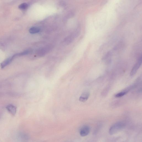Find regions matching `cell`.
I'll use <instances>...</instances> for the list:
<instances>
[{
  "instance_id": "cell-1",
  "label": "cell",
  "mask_w": 142,
  "mask_h": 142,
  "mask_svg": "<svg viewBox=\"0 0 142 142\" xmlns=\"http://www.w3.org/2000/svg\"><path fill=\"white\" fill-rule=\"evenodd\" d=\"M125 126V124L123 122H119L116 123L110 128L109 133L111 135L116 133L123 129Z\"/></svg>"
},
{
  "instance_id": "cell-2",
  "label": "cell",
  "mask_w": 142,
  "mask_h": 142,
  "mask_svg": "<svg viewBox=\"0 0 142 142\" xmlns=\"http://www.w3.org/2000/svg\"><path fill=\"white\" fill-rule=\"evenodd\" d=\"M142 64V56L139 58L138 61L135 65L133 68H132L131 73L130 75L132 76L134 75L138 71L140 67Z\"/></svg>"
},
{
  "instance_id": "cell-3",
  "label": "cell",
  "mask_w": 142,
  "mask_h": 142,
  "mask_svg": "<svg viewBox=\"0 0 142 142\" xmlns=\"http://www.w3.org/2000/svg\"><path fill=\"white\" fill-rule=\"evenodd\" d=\"M17 56V54H16L6 59V60L4 61L1 64V68H3L6 67V66L8 65L9 64H10L14 58Z\"/></svg>"
},
{
  "instance_id": "cell-4",
  "label": "cell",
  "mask_w": 142,
  "mask_h": 142,
  "mask_svg": "<svg viewBox=\"0 0 142 142\" xmlns=\"http://www.w3.org/2000/svg\"><path fill=\"white\" fill-rule=\"evenodd\" d=\"M90 131L89 127L87 126H85L82 128L80 131V135L82 137L86 136Z\"/></svg>"
},
{
  "instance_id": "cell-5",
  "label": "cell",
  "mask_w": 142,
  "mask_h": 142,
  "mask_svg": "<svg viewBox=\"0 0 142 142\" xmlns=\"http://www.w3.org/2000/svg\"><path fill=\"white\" fill-rule=\"evenodd\" d=\"M90 93L89 92H85L80 97L79 100L81 102H85L88 99Z\"/></svg>"
},
{
  "instance_id": "cell-6",
  "label": "cell",
  "mask_w": 142,
  "mask_h": 142,
  "mask_svg": "<svg viewBox=\"0 0 142 142\" xmlns=\"http://www.w3.org/2000/svg\"><path fill=\"white\" fill-rule=\"evenodd\" d=\"M7 109L11 114L15 115L16 112V106L13 105H9L6 106Z\"/></svg>"
},
{
  "instance_id": "cell-7",
  "label": "cell",
  "mask_w": 142,
  "mask_h": 142,
  "mask_svg": "<svg viewBox=\"0 0 142 142\" xmlns=\"http://www.w3.org/2000/svg\"><path fill=\"white\" fill-rule=\"evenodd\" d=\"M129 91L127 88L125 89L124 90L122 91L120 93L116 94L115 97L116 98H120L126 94Z\"/></svg>"
},
{
  "instance_id": "cell-8",
  "label": "cell",
  "mask_w": 142,
  "mask_h": 142,
  "mask_svg": "<svg viewBox=\"0 0 142 142\" xmlns=\"http://www.w3.org/2000/svg\"><path fill=\"white\" fill-rule=\"evenodd\" d=\"M40 31L39 28L36 27L31 28L29 30V32L31 34H35L39 32Z\"/></svg>"
},
{
  "instance_id": "cell-9",
  "label": "cell",
  "mask_w": 142,
  "mask_h": 142,
  "mask_svg": "<svg viewBox=\"0 0 142 142\" xmlns=\"http://www.w3.org/2000/svg\"><path fill=\"white\" fill-rule=\"evenodd\" d=\"M28 6V5L27 3H23L20 5L19 6V8L22 10H24L27 9Z\"/></svg>"
},
{
  "instance_id": "cell-10",
  "label": "cell",
  "mask_w": 142,
  "mask_h": 142,
  "mask_svg": "<svg viewBox=\"0 0 142 142\" xmlns=\"http://www.w3.org/2000/svg\"><path fill=\"white\" fill-rule=\"evenodd\" d=\"M30 53V51L29 50H27L24 51L22 53H18V56H22L27 55V54H29Z\"/></svg>"
}]
</instances>
